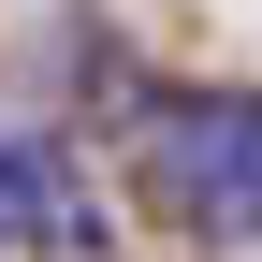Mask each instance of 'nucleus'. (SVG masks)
Returning a JSON list of instances; mask_svg holds the SVG:
<instances>
[{
	"label": "nucleus",
	"instance_id": "obj_1",
	"mask_svg": "<svg viewBox=\"0 0 262 262\" xmlns=\"http://www.w3.org/2000/svg\"><path fill=\"white\" fill-rule=\"evenodd\" d=\"M146 189L189 248H262V88H219V102H160Z\"/></svg>",
	"mask_w": 262,
	"mask_h": 262
},
{
	"label": "nucleus",
	"instance_id": "obj_2",
	"mask_svg": "<svg viewBox=\"0 0 262 262\" xmlns=\"http://www.w3.org/2000/svg\"><path fill=\"white\" fill-rule=\"evenodd\" d=\"M29 248H102V204H88V175L29 131V146H0V262Z\"/></svg>",
	"mask_w": 262,
	"mask_h": 262
}]
</instances>
